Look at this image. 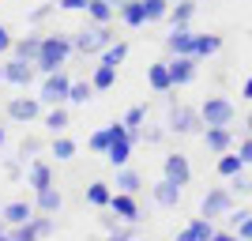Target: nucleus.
<instances>
[{"label":"nucleus","mask_w":252,"mask_h":241,"mask_svg":"<svg viewBox=\"0 0 252 241\" xmlns=\"http://www.w3.org/2000/svg\"><path fill=\"white\" fill-rule=\"evenodd\" d=\"M72 38H64V34H45L42 38V53H38V72L42 75H49V72H57V68H64L68 64V57H72Z\"/></svg>","instance_id":"nucleus-1"},{"label":"nucleus","mask_w":252,"mask_h":241,"mask_svg":"<svg viewBox=\"0 0 252 241\" xmlns=\"http://www.w3.org/2000/svg\"><path fill=\"white\" fill-rule=\"evenodd\" d=\"M109 42H113V31H109V23H94V27H83V31L72 38L75 53H83V57H91V53H102Z\"/></svg>","instance_id":"nucleus-2"},{"label":"nucleus","mask_w":252,"mask_h":241,"mask_svg":"<svg viewBox=\"0 0 252 241\" xmlns=\"http://www.w3.org/2000/svg\"><path fill=\"white\" fill-rule=\"evenodd\" d=\"M109 132H113V139H109V151H105V158H109V166H128V158H132V136H128V125L125 121H113L109 125Z\"/></svg>","instance_id":"nucleus-3"},{"label":"nucleus","mask_w":252,"mask_h":241,"mask_svg":"<svg viewBox=\"0 0 252 241\" xmlns=\"http://www.w3.org/2000/svg\"><path fill=\"white\" fill-rule=\"evenodd\" d=\"M203 113L200 109H192V105H173L169 109V132H177V136H196L203 132Z\"/></svg>","instance_id":"nucleus-4"},{"label":"nucleus","mask_w":252,"mask_h":241,"mask_svg":"<svg viewBox=\"0 0 252 241\" xmlns=\"http://www.w3.org/2000/svg\"><path fill=\"white\" fill-rule=\"evenodd\" d=\"M68 95H72V79H68V72L64 68H57V72L45 75V83H42V102L45 105H64L68 102Z\"/></svg>","instance_id":"nucleus-5"},{"label":"nucleus","mask_w":252,"mask_h":241,"mask_svg":"<svg viewBox=\"0 0 252 241\" xmlns=\"http://www.w3.org/2000/svg\"><path fill=\"white\" fill-rule=\"evenodd\" d=\"M57 230V222H53V215H34V219H27V222H19V226H11V234L8 238L11 241H31V238H49V234Z\"/></svg>","instance_id":"nucleus-6"},{"label":"nucleus","mask_w":252,"mask_h":241,"mask_svg":"<svg viewBox=\"0 0 252 241\" xmlns=\"http://www.w3.org/2000/svg\"><path fill=\"white\" fill-rule=\"evenodd\" d=\"M200 113H203V125H226L230 128L233 125V102L230 98H222V95H215V98H207V102L200 105Z\"/></svg>","instance_id":"nucleus-7"},{"label":"nucleus","mask_w":252,"mask_h":241,"mask_svg":"<svg viewBox=\"0 0 252 241\" xmlns=\"http://www.w3.org/2000/svg\"><path fill=\"white\" fill-rule=\"evenodd\" d=\"M34 75H38V64H34V61H23V57L4 61V83H11V87H31Z\"/></svg>","instance_id":"nucleus-8"},{"label":"nucleus","mask_w":252,"mask_h":241,"mask_svg":"<svg viewBox=\"0 0 252 241\" xmlns=\"http://www.w3.org/2000/svg\"><path fill=\"white\" fill-rule=\"evenodd\" d=\"M230 211H233V189H211L200 204V215H207V219H219Z\"/></svg>","instance_id":"nucleus-9"},{"label":"nucleus","mask_w":252,"mask_h":241,"mask_svg":"<svg viewBox=\"0 0 252 241\" xmlns=\"http://www.w3.org/2000/svg\"><path fill=\"white\" fill-rule=\"evenodd\" d=\"M42 98H11L8 102V117L11 121H19V125H31V121H38L42 117Z\"/></svg>","instance_id":"nucleus-10"},{"label":"nucleus","mask_w":252,"mask_h":241,"mask_svg":"<svg viewBox=\"0 0 252 241\" xmlns=\"http://www.w3.org/2000/svg\"><path fill=\"white\" fill-rule=\"evenodd\" d=\"M169 75H173V87H185L196 79V57L192 53H173L169 61Z\"/></svg>","instance_id":"nucleus-11"},{"label":"nucleus","mask_w":252,"mask_h":241,"mask_svg":"<svg viewBox=\"0 0 252 241\" xmlns=\"http://www.w3.org/2000/svg\"><path fill=\"white\" fill-rule=\"evenodd\" d=\"M109 211H113L121 222H136L139 219V204H136V192H113V200H109Z\"/></svg>","instance_id":"nucleus-12"},{"label":"nucleus","mask_w":252,"mask_h":241,"mask_svg":"<svg viewBox=\"0 0 252 241\" xmlns=\"http://www.w3.org/2000/svg\"><path fill=\"white\" fill-rule=\"evenodd\" d=\"M162 177L177 181V185H189L192 181V166L185 155H166V162H162Z\"/></svg>","instance_id":"nucleus-13"},{"label":"nucleus","mask_w":252,"mask_h":241,"mask_svg":"<svg viewBox=\"0 0 252 241\" xmlns=\"http://www.w3.org/2000/svg\"><path fill=\"white\" fill-rule=\"evenodd\" d=\"M203 143H207L211 155H222V151H230V147H233V136H230V128H226V125H207V128H203Z\"/></svg>","instance_id":"nucleus-14"},{"label":"nucleus","mask_w":252,"mask_h":241,"mask_svg":"<svg viewBox=\"0 0 252 241\" xmlns=\"http://www.w3.org/2000/svg\"><path fill=\"white\" fill-rule=\"evenodd\" d=\"M151 192H155V204H158V207H177V204H181V192H185V185H177V181H169V177H162Z\"/></svg>","instance_id":"nucleus-15"},{"label":"nucleus","mask_w":252,"mask_h":241,"mask_svg":"<svg viewBox=\"0 0 252 241\" xmlns=\"http://www.w3.org/2000/svg\"><path fill=\"white\" fill-rule=\"evenodd\" d=\"M181 241H215V226H211V219L207 215H200V219H192L185 230L177 234Z\"/></svg>","instance_id":"nucleus-16"},{"label":"nucleus","mask_w":252,"mask_h":241,"mask_svg":"<svg viewBox=\"0 0 252 241\" xmlns=\"http://www.w3.org/2000/svg\"><path fill=\"white\" fill-rule=\"evenodd\" d=\"M147 83L155 95H169L173 91V75H169V61L166 64H151L147 68Z\"/></svg>","instance_id":"nucleus-17"},{"label":"nucleus","mask_w":252,"mask_h":241,"mask_svg":"<svg viewBox=\"0 0 252 241\" xmlns=\"http://www.w3.org/2000/svg\"><path fill=\"white\" fill-rule=\"evenodd\" d=\"M27 185H31L34 192H38V189H49V185H53V170H49V162L34 158L31 170H27Z\"/></svg>","instance_id":"nucleus-18"},{"label":"nucleus","mask_w":252,"mask_h":241,"mask_svg":"<svg viewBox=\"0 0 252 241\" xmlns=\"http://www.w3.org/2000/svg\"><path fill=\"white\" fill-rule=\"evenodd\" d=\"M192 45H196V34L189 31V27H173L166 38V49L169 53H192Z\"/></svg>","instance_id":"nucleus-19"},{"label":"nucleus","mask_w":252,"mask_h":241,"mask_svg":"<svg viewBox=\"0 0 252 241\" xmlns=\"http://www.w3.org/2000/svg\"><path fill=\"white\" fill-rule=\"evenodd\" d=\"M42 38L45 34H27L19 42L11 45V57H23V61H38V53H42Z\"/></svg>","instance_id":"nucleus-20"},{"label":"nucleus","mask_w":252,"mask_h":241,"mask_svg":"<svg viewBox=\"0 0 252 241\" xmlns=\"http://www.w3.org/2000/svg\"><path fill=\"white\" fill-rule=\"evenodd\" d=\"M245 166H249V162L241 158V151H237V155H233V151H222V155H219V162H215V170H219V177H226V181H230L233 173H241Z\"/></svg>","instance_id":"nucleus-21"},{"label":"nucleus","mask_w":252,"mask_h":241,"mask_svg":"<svg viewBox=\"0 0 252 241\" xmlns=\"http://www.w3.org/2000/svg\"><path fill=\"white\" fill-rule=\"evenodd\" d=\"M192 15H196V0H173V4H169V15H166V19L173 23V27H189Z\"/></svg>","instance_id":"nucleus-22"},{"label":"nucleus","mask_w":252,"mask_h":241,"mask_svg":"<svg viewBox=\"0 0 252 241\" xmlns=\"http://www.w3.org/2000/svg\"><path fill=\"white\" fill-rule=\"evenodd\" d=\"M117 11H121L125 27H143V23H147V8H143V0H125Z\"/></svg>","instance_id":"nucleus-23"},{"label":"nucleus","mask_w":252,"mask_h":241,"mask_svg":"<svg viewBox=\"0 0 252 241\" xmlns=\"http://www.w3.org/2000/svg\"><path fill=\"white\" fill-rule=\"evenodd\" d=\"M91 83H94V91H109V87L117 83V64L98 61V64H94V72H91Z\"/></svg>","instance_id":"nucleus-24"},{"label":"nucleus","mask_w":252,"mask_h":241,"mask_svg":"<svg viewBox=\"0 0 252 241\" xmlns=\"http://www.w3.org/2000/svg\"><path fill=\"white\" fill-rule=\"evenodd\" d=\"M34 196H38V204H34V207H38V211H45V215H57V211L64 207V196H61L57 189H53V185H49V189H38Z\"/></svg>","instance_id":"nucleus-25"},{"label":"nucleus","mask_w":252,"mask_h":241,"mask_svg":"<svg viewBox=\"0 0 252 241\" xmlns=\"http://www.w3.org/2000/svg\"><path fill=\"white\" fill-rule=\"evenodd\" d=\"M0 219L11 222V226H19V222L34 219V207H31V204H23V200H15V204H8V207L0 211Z\"/></svg>","instance_id":"nucleus-26"},{"label":"nucleus","mask_w":252,"mask_h":241,"mask_svg":"<svg viewBox=\"0 0 252 241\" xmlns=\"http://www.w3.org/2000/svg\"><path fill=\"white\" fill-rule=\"evenodd\" d=\"M109 200H113V192H109L105 181H91L87 185V204L91 207H109Z\"/></svg>","instance_id":"nucleus-27"},{"label":"nucleus","mask_w":252,"mask_h":241,"mask_svg":"<svg viewBox=\"0 0 252 241\" xmlns=\"http://www.w3.org/2000/svg\"><path fill=\"white\" fill-rule=\"evenodd\" d=\"M222 49V38L219 34H196V45H192V57L200 61V57H211V53Z\"/></svg>","instance_id":"nucleus-28"},{"label":"nucleus","mask_w":252,"mask_h":241,"mask_svg":"<svg viewBox=\"0 0 252 241\" xmlns=\"http://www.w3.org/2000/svg\"><path fill=\"white\" fill-rule=\"evenodd\" d=\"M87 15H91L94 23H109L117 15V4L113 0H91V4H87Z\"/></svg>","instance_id":"nucleus-29"},{"label":"nucleus","mask_w":252,"mask_h":241,"mask_svg":"<svg viewBox=\"0 0 252 241\" xmlns=\"http://www.w3.org/2000/svg\"><path fill=\"white\" fill-rule=\"evenodd\" d=\"M143 117H147V105H132V109L125 113V125H128L132 143H139V125H143Z\"/></svg>","instance_id":"nucleus-30"},{"label":"nucleus","mask_w":252,"mask_h":241,"mask_svg":"<svg viewBox=\"0 0 252 241\" xmlns=\"http://www.w3.org/2000/svg\"><path fill=\"white\" fill-rule=\"evenodd\" d=\"M139 185H143V177H139L136 170H128V166L117 170V189L121 192H139Z\"/></svg>","instance_id":"nucleus-31"},{"label":"nucleus","mask_w":252,"mask_h":241,"mask_svg":"<svg viewBox=\"0 0 252 241\" xmlns=\"http://www.w3.org/2000/svg\"><path fill=\"white\" fill-rule=\"evenodd\" d=\"M45 128H49L53 136L64 132V128H68V109H64V105H49V113H45Z\"/></svg>","instance_id":"nucleus-32"},{"label":"nucleus","mask_w":252,"mask_h":241,"mask_svg":"<svg viewBox=\"0 0 252 241\" xmlns=\"http://www.w3.org/2000/svg\"><path fill=\"white\" fill-rule=\"evenodd\" d=\"M102 226H105V230H109V234H113V238H117V241H128V238H139V230H136V226H121V219H117V222H113V215H102Z\"/></svg>","instance_id":"nucleus-33"},{"label":"nucleus","mask_w":252,"mask_h":241,"mask_svg":"<svg viewBox=\"0 0 252 241\" xmlns=\"http://www.w3.org/2000/svg\"><path fill=\"white\" fill-rule=\"evenodd\" d=\"M125 57H128V42H109V45L102 49V61H105V64H117V68L125 64Z\"/></svg>","instance_id":"nucleus-34"},{"label":"nucleus","mask_w":252,"mask_h":241,"mask_svg":"<svg viewBox=\"0 0 252 241\" xmlns=\"http://www.w3.org/2000/svg\"><path fill=\"white\" fill-rule=\"evenodd\" d=\"M169 4H173V0H143V8H147V23H162L169 15Z\"/></svg>","instance_id":"nucleus-35"},{"label":"nucleus","mask_w":252,"mask_h":241,"mask_svg":"<svg viewBox=\"0 0 252 241\" xmlns=\"http://www.w3.org/2000/svg\"><path fill=\"white\" fill-rule=\"evenodd\" d=\"M109 139H113V132H109V125H105V128H98V132H91V139H87V143H91V151L105 155V151H109Z\"/></svg>","instance_id":"nucleus-36"},{"label":"nucleus","mask_w":252,"mask_h":241,"mask_svg":"<svg viewBox=\"0 0 252 241\" xmlns=\"http://www.w3.org/2000/svg\"><path fill=\"white\" fill-rule=\"evenodd\" d=\"M91 95H94V83H72L68 102H72V105H87V102H91Z\"/></svg>","instance_id":"nucleus-37"},{"label":"nucleus","mask_w":252,"mask_h":241,"mask_svg":"<svg viewBox=\"0 0 252 241\" xmlns=\"http://www.w3.org/2000/svg\"><path fill=\"white\" fill-rule=\"evenodd\" d=\"M53 155H57V162H68V158L75 155V143L68 136H57L53 139Z\"/></svg>","instance_id":"nucleus-38"},{"label":"nucleus","mask_w":252,"mask_h":241,"mask_svg":"<svg viewBox=\"0 0 252 241\" xmlns=\"http://www.w3.org/2000/svg\"><path fill=\"white\" fill-rule=\"evenodd\" d=\"M38 151H42V139H38V136H27V139L19 143V158H23V162H27V158H34Z\"/></svg>","instance_id":"nucleus-39"},{"label":"nucleus","mask_w":252,"mask_h":241,"mask_svg":"<svg viewBox=\"0 0 252 241\" xmlns=\"http://www.w3.org/2000/svg\"><path fill=\"white\" fill-rule=\"evenodd\" d=\"M230 189H233V196H249V192H252V181L245 177V170L230 177Z\"/></svg>","instance_id":"nucleus-40"},{"label":"nucleus","mask_w":252,"mask_h":241,"mask_svg":"<svg viewBox=\"0 0 252 241\" xmlns=\"http://www.w3.org/2000/svg\"><path fill=\"white\" fill-rule=\"evenodd\" d=\"M87 4L91 0H57V8H64V11H87Z\"/></svg>","instance_id":"nucleus-41"},{"label":"nucleus","mask_w":252,"mask_h":241,"mask_svg":"<svg viewBox=\"0 0 252 241\" xmlns=\"http://www.w3.org/2000/svg\"><path fill=\"white\" fill-rule=\"evenodd\" d=\"M11 45H15V42H11V31L0 23V57H4V53H11Z\"/></svg>","instance_id":"nucleus-42"},{"label":"nucleus","mask_w":252,"mask_h":241,"mask_svg":"<svg viewBox=\"0 0 252 241\" xmlns=\"http://www.w3.org/2000/svg\"><path fill=\"white\" fill-rule=\"evenodd\" d=\"M233 234H237V238H245V241H252V211H249V219H245Z\"/></svg>","instance_id":"nucleus-43"},{"label":"nucleus","mask_w":252,"mask_h":241,"mask_svg":"<svg viewBox=\"0 0 252 241\" xmlns=\"http://www.w3.org/2000/svg\"><path fill=\"white\" fill-rule=\"evenodd\" d=\"M53 8H57V4H42V8H34V11H31V23H42V19L49 15Z\"/></svg>","instance_id":"nucleus-44"},{"label":"nucleus","mask_w":252,"mask_h":241,"mask_svg":"<svg viewBox=\"0 0 252 241\" xmlns=\"http://www.w3.org/2000/svg\"><path fill=\"white\" fill-rule=\"evenodd\" d=\"M237 151H241V158H245V162H252V136H245Z\"/></svg>","instance_id":"nucleus-45"},{"label":"nucleus","mask_w":252,"mask_h":241,"mask_svg":"<svg viewBox=\"0 0 252 241\" xmlns=\"http://www.w3.org/2000/svg\"><path fill=\"white\" fill-rule=\"evenodd\" d=\"M245 219H249V211H230V222H233V230H237V226H241Z\"/></svg>","instance_id":"nucleus-46"},{"label":"nucleus","mask_w":252,"mask_h":241,"mask_svg":"<svg viewBox=\"0 0 252 241\" xmlns=\"http://www.w3.org/2000/svg\"><path fill=\"white\" fill-rule=\"evenodd\" d=\"M241 98H249V102H252V75L245 79V87H241Z\"/></svg>","instance_id":"nucleus-47"},{"label":"nucleus","mask_w":252,"mask_h":241,"mask_svg":"<svg viewBox=\"0 0 252 241\" xmlns=\"http://www.w3.org/2000/svg\"><path fill=\"white\" fill-rule=\"evenodd\" d=\"M4 234H8V230H4V219H0V238H4Z\"/></svg>","instance_id":"nucleus-48"},{"label":"nucleus","mask_w":252,"mask_h":241,"mask_svg":"<svg viewBox=\"0 0 252 241\" xmlns=\"http://www.w3.org/2000/svg\"><path fill=\"white\" fill-rule=\"evenodd\" d=\"M249 136H252V113H249Z\"/></svg>","instance_id":"nucleus-49"},{"label":"nucleus","mask_w":252,"mask_h":241,"mask_svg":"<svg viewBox=\"0 0 252 241\" xmlns=\"http://www.w3.org/2000/svg\"><path fill=\"white\" fill-rule=\"evenodd\" d=\"M0 83H4V64H0Z\"/></svg>","instance_id":"nucleus-50"},{"label":"nucleus","mask_w":252,"mask_h":241,"mask_svg":"<svg viewBox=\"0 0 252 241\" xmlns=\"http://www.w3.org/2000/svg\"><path fill=\"white\" fill-rule=\"evenodd\" d=\"M0 147H4V128H0Z\"/></svg>","instance_id":"nucleus-51"},{"label":"nucleus","mask_w":252,"mask_h":241,"mask_svg":"<svg viewBox=\"0 0 252 241\" xmlns=\"http://www.w3.org/2000/svg\"><path fill=\"white\" fill-rule=\"evenodd\" d=\"M113 4H117V8H121V4H125V0H113Z\"/></svg>","instance_id":"nucleus-52"}]
</instances>
